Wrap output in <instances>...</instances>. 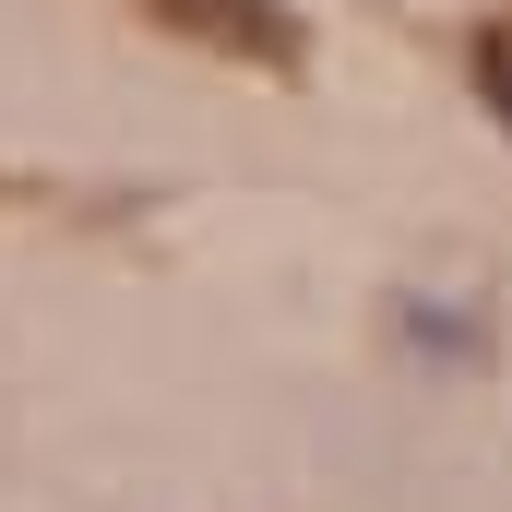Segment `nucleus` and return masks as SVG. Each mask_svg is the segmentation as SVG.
Masks as SVG:
<instances>
[{"label": "nucleus", "mask_w": 512, "mask_h": 512, "mask_svg": "<svg viewBox=\"0 0 512 512\" xmlns=\"http://www.w3.org/2000/svg\"><path fill=\"white\" fill-rule=\"evenodd\" d=\"M393 334H405L417 358H441V370H477V358H489V322H477V310H429V298H405Z\"/></svg>", "instance_id": "f03ea898"}, {"label": "nucleus", "mask_w": 512, "mask_h": 512, "mask_svg": "<svg viewBox=\"0 0 512 512\" xmlns=\"http://www.w3.org/2000/svg\"><path fill=\"white\" fill-rule=\"evenodd\" d=\"M167 24H191V36H215V48H251V60H298V12H274V0H155Z\"/></svg>", "instance_id": "f257e3e1"}]
</instances>
